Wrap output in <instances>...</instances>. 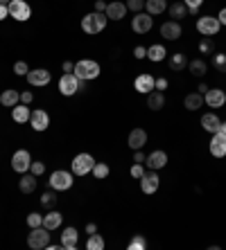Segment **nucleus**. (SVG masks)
<instances>
[{
    "instance_id": "1",
    "label": "nucleus",
    "mask_w": 226,
    "mask_h": 250,
    "mask_svg": "<svg viewBox=\"0 0 226 250\" xmlns=\"http://www.w3.org/2000/svg\"><path fill=\"white\" fill-rule=\"evenodd\" d=\"M82 90H86V82L79 79L75 72H66L59 79V93L64 95V97H72V95L82 93Z\"/></svg>"
},
{
    "instance_id": "2",
    "label": "nucleus",
    "mask_w": 226,
    "mask_h": 250,
    "mask_svg": "<svg viewBox=\"0 0 226 250\" xmlns=\"http://www.w3.org/2000/svg\"><path fill=\"white\" fill-rule=\"evenodd\" d=\"M107 23H109V18L104 12H90L82 18V29L86 34H100L102 29L107 27Z\"/></svg>"
},
{
    "instance_id": "3",
    "label": "nucleus",
    "mask_w": 226,
    "mask_h": 250,
    "mask_svg": "<svg viewBox=\"0 0 226 250\" xmlns=\"http://www.w3.org/2000/svg\"><path fill=\"white\" fill-rule=\"evenodd\" d=\"M72 72H75L79 79H84V82H90V79H97V77H100V63L93 61V59H82V61L75 63Z\"/></svg>"
},
{
    "instance_id": "4",
    "label": "nucleus",
    "mask_w": 226,
    "mask_h": 250,
    "mask_svg": "<svg viewBox=\"0 0 226 250\" xmlns=\"http://www.w3.org/2000/svg\"><path fill=\"white\" fill-rule=\"evenodd\" d=\"M75 183V174L72 171H64V169H57L50 174V187L54 192H68Z\"/></svg>"
},
{
    "instance_id": "5",
    "label": "nucleus",
    "mask_w": 226,
    "mask_h": 250,
    "mask_svg": "<svg viewBox=\"0 0 226 250\" xmlns=\"http://www.w3.org/2000/svg\"><path fill=\"white\" fill-rule=\"evenodd\" d=\"M50 244V230L48 228H32V232L27 234V246H30L32 250H43V248H48Z\"/></svg>"
},
{
    "instance_id": "6",
    "label": "nucleus",
    "mask_w": 226,
    "mask_h": 250,
    "mask_svg": "<svg viewBox=\"0 0 226 250\" xmlns=\"http://www.w3.org/2000/svg\"><path fill=\"white\" fill-rule=\"evenodd\" d=\"M93 165H95V158L90 156V153H77V156L72 158V174L75 176H86L93 171Z\"/></svg>"
},
{
    "instance_id": "7",
    "label": "nucleus",
    "mask_w": 226,
    "mask_h": 250,
    "mask_svg": "<svg viewBox=\"0 0 226 250\" xmlns=\"http://www.w3.org/2000/svg\"><path fill=\"white\" fill-rule=\"evenodd\" d=\"M9 16L14 18V21H18V23H25V21H30L32 16V7L25 2V0H12L9 2Z\"/></svg>"
},
{
    "instance_id": "8",
    "label": "nucleus",
    "mask_w": 226,
    "mask_h": 250,
    "mask_svg": "<svg viewBox=\"0 0 226 250\" xmlns=\"http://www.w3.org/2000/svg\"><path fill=\"white\" fill-rule=\"evenodd\" d=\"M30 167H32L30 151H27V149H18L12 156V169L16 174H25V171H30Z\"/></svg>"
},
{
    "instance_id": "9",
    "label": "nucleus",
    "mask_w": 226,
    "mask_h": 250,
    "mask_svg": "<svg viewBox=\"0 0 226 250\" xmlns=\"http://www.w3.org/2000/svg\"><path fill=\"white\" fill-rule=\"evenodd\" d=\"M220 21H217V16H199L197 18V29H199V34L203 36H215L217 32H220Z\"/></svg>"
},
{
    "instance_id": "10",
    "label": "nucleus",
    "mask_w": 226,
    "mask_h": 250,
    "mask_svg": "<svg viewBox=\"0 0 226 250\" xmlns=\"http://www.w3.org/2000/svg\"><path fill=\"white\" fill-rule=\"evenodd\" d=\"M154 25V18H149L147 12H138L136 16L131 18V29L136 32V34H147L149 29Z\"/></svg>"
},
{
    "instance_id": "11",
    "label": "nucleus",
    "mask_w": 226,
    "mask_h": 250,
    "mask_svg": "<svg viewBox=\"0 0 226 250\" xmlns=\"http://www.w3.org/2000/svg\"><path fill=\"white\" fill-rule=\"evenodd\" d=\"M25 79H27L30 86L41 88V86H48L50 79H52V75H50V70H45V68H36V70H30Z\"/></svg>"
},
{
    "instance_id": "12",
    "label": "nucleus",
    "mask_w": 226,
    "mask_h": 250,
    "mask_svg": "<svg viewBox=\"0 0 226 250\" xmlns=\"http://www.w3.org/2000/svg\"><path fill=\"white\" fill-rule=\"evenodd\" d=\"M134 88H136L140 95H149L156 88V77L149 75V72H143V75H138L136 79H134Z\"/></svg>"
},
{
    "instance_id": "13",
    "label": "nucleus",
    "mask_w": 226,
    "mask_h": 250,
    "mask_svg": "<svg viewBox=\"0 0 226 250\" xmlns=\"http://www.w3.org/2000/svg\"><path fill=\"white\" fill-rule=\"evenodd\" d=\"M158 185H161V178H158V174H156L154 169L145 171L143 178H140V189H143V194H154L156 189H158Z\"/></svg>"
},
{
    "instance_id": "14",
    "label": "nucleus",
    "mask_w": 226,
    "mask_h": 250,
    "mask_svg": "<svg viewBox=\"0 0 226 250\" xmlns=\"http://www.w3.org/2000/svg\"><path fill=\"white\" fill-rule=\"evenodd\" d=\"M203 104H208L210 108H222L226 104V93L222 88H208V93L203 95Z\"/></svg>"
},
{
    "instance_id": "15",
    "label": "nucleus",
    "mask_w": 226,
    "mask_h": 250,
    "mask_svg": "<svg viewBox=\"0 0 226 250\" xmlns=\"http://www.w3.org/2000/svg\"><path fill=\"white\" fill-rule=\"evenodd\" d=\"M30 126L34 128V131H45V128L50 126V115L43 108H36V111H32V115H30Z\"/></svg>"
},
{
    "instance_id": "16",
    "label": "nucleus",
    "mask_w": 226,
    "mask_h": 250,
    "mask_svg": "<svg viewBox=\"0 0 226 250\" xmlns=\"http://www.w3.org/2000/svg\"><path fill=\"white\" fill-rule=\"evenodd\" d=\"M208 149H210V153H213L215 158H224V156H226V135L222 133V131L213 133Z\"/></svg>"
},
{
    "instance_id": "17",
    "label": "nucleus",
    "mask_w": 226,
    "mask_h": 250,
    "mask_svg": "<svg viewBox=\"0 0 226 250\" xmlns=\"http://www.w3.org/2000/svg\"><path fill=\"white\" fill-rule=\"evenodd\" d=\"M77 246H79V232L75 228H64V232H61V248L75 250Z\"/></svg>"
},
{
    "instance_id": "18",
    "label": "nucleus",
    "mask_w": 226,
    "mask_h": 250,
    "mask_svg": "<svg viewBox=\"0 0 226 250\" xmlns=\"http://www.w3.org/2000/svg\"><path fill=\"white\" fill-rule=\"evenodd\" d=\"M145 165H147L149 169L158 171V169H163L167 165V153L161 151V149H156V151H152L147 158H145Z\"/></svg>"
},
{
    "instance_id": "19",
    "label": "nucleus",
    "mask_w": 226,
    "mask_h": 250,
    "mask_svg": "<svg viewBox=\"0 0 226 250\" xmlns=\"http://www.w3.org/2000/svg\"><path fill=\"white\" fill-rule=\"evenodd\" d=\"M127 142H129V146L134 149V151L143 149V146L147 145V131H145V128H131V133H129V138H127Z\"/></svg>"
},
{
    "instance_id": "20",
    "label": "nucleus",
    "mask_w": 226,
    "mask_h": 250,
    "mask_svg": "<svg viewBox=\"0 0 226 250\" xmlns=\"http://www.w3.org/2000/svg\"><path fill=\"white\" fill-rule=\"evenodd\" d=\"M161 36L165 41H177L179 36H181V23H179V21H167V23H163Z\"/></svg>"
},
{
    "instance_id": "21",
    "label": "nucleus",
    "mask_w": 226,
    "mask_h": 250,
    "mask_svg": "<svg viewBox=\"0 0 226 250\" xmlns=\"http://www.w3.org/2000/svg\"><path fill=\"white\" fill-rule=\"evenodd\" d=\"M107 18H111V21H122L127 14V5L125 2H118V0H113V2H109L107 5Z\"/></svg>"
},
{
    "instance_id": "22",
    "label": "nucleus",
    "mask_w": 226,
    "mask_h": 250,
    "mask_svg": "<svg viewBox=\"0 0 226 250\" xmlns=\"http://www.w3.org/2000/svg\"><path fill=\"white\" fill-rule=\"evenodd\" d=\"M0 104L7 106V108H14L16 104H21V93H18L16 88H7L0 95Z\"/></svg>"
},
{
    "instance_id": "23",
    "label": "nucleus",
    "mask_w": 226,
    "mask_h": 250,
    "mask_svg": "<svg viewBox=\"0 0 226 250\" xmlns=\"http://www.w3.org/2000/svg\"><path fill=\"white\" fill-rule=\"evenodd\" d=\"M30 115H32V111H30V106H27V104H16L12 108V120L16 124L30 122Z\"/></svg>"
},
{
    "instance_id": "24",
    "label": "nucleus",
    "mask_w": 226,
    "mask_h": 250,
    "mask_svg": "<svg viewBox=\"0 0 226 250\" xmlns=\"http://www.w3.org/2000/svg\"><path fill=\"white\" fill-rule=\"evenodd\" d=\"M163 106H165V95L163 90H152L147 95V108L149 111H161Z\"/></svg>"
},
{
    "instance_id": "25",
    "label": "nucleus",
    "mask_w": 226,
    "mask_h": 250,
    "mask_svg": "<svg viewBox=\"0 0 226 250\" xmlns=\"http://www.w3.org/2000/svg\"><path fill=\"white\" fill-rule=\"evenodd\" d=\"M61 223H64V216H61V212H57V209H50L48 214L43 216V228H48L50 232L57 230Z\"/></svg>"
},
{
    "instance_id": "26",
    "label": "nucleus",
    "mask_w": 226,
    "mask_h": 250,
    "mask_svg": "<svg viewBox=\"0 0 226 250\" xmlns=\"http://www.w3.org/2000/svg\"><path fill=\"white\" fill-rule=\"evenodd\" d=\"M202 126H203V131H208V133H217L222 126V120L215 115V113H206V115L202 117Z\"/></svg>"
},
{
    "instance_id": "27",
    "label": "nucleus",
    "mask_w": 226,
    "mask_h": 250,
    "mask_svg": "<svg viewBox=\"0 0 226 250\" xmlns=\"http://www.w3.org/2000/svg\"><path fill=\"white\" fill-rule=\"evenodd\" d=\"M18 189L23 194H32L36 189V176L34 174H21V181H18Z\"/></svg>"
},
{
    "instance_id": "28",
    "label": "nucleus",
    "mask_w": 226,
    "mask_h": 250,
    "mask_svg": "<svg viewBox=\"0 0 226 250\" xmlns=\"http://www.w3.org/2000/svg\"><path fill=\"white\" fill-rule=\"evenodd\" d=\"M167 9V0H145V12L149 16H158Z\"/></svg>"
},
{
    "instance_id": "29",
    "label": "nucleus",
    "mask_w": 226,
    "mask_h": 250,
    "mask_svg": "<svg viewBox=\"0 0 226 250\" xmlns=\"http://www.w3.org/2000/svg\"><path fill=\"white\" fill-rule=\"evenodd\" d=\"M167 12H170L172 21H183L185 14H188V7H185L183 0H177V2H172V5L167 7Z\"/></svg>"
},
{
    "instance_id": "30",
    "label": "nucleus",
    "mask_w": 226,
    "mask_h": 250,
    "mask_svg": "<svg viewBox=\"0 0 226 250\" xmlns=\"http://www.w3.org/2000/svg\"><path fill=\"white\" fill-rule=\"evenodd\" d=\"M165 57H167V50L161 45V43H156V45H149L147 47V59H149V61L158 63V61H163Z\"/></svg>"
},
{
    "instance_id": "31",
    "label": "nucleus",
    "mask_w": 226,
    "mask_h": 250,
    "mask_svg": "<svg viewBox=\"0 0 226 250\" xmlns=\"http://www.w3.org/2000/svg\"><path fill=\"white\" fill-rule=\"evenodd\" d=\"M183 106L188 108V111H197V108H202V106H203V95H202V93H190V95H185Z\"/></svg>"
},
{
    "instance_id": "32",
    "label": "nucleus",
    "mask_w": 226,
    "mask_h": 250,
    "mask_svg": "<svg viewBox=\"0 0 226 250\" xmlns=\"http://www.w3.org/2000/svg\"><path fill=\"white\" fill-rule=\"evenodd\" d=\"M188 70H190V75H195V77H203L206 70H208V63H206L203 59H192V61H188Z\"/></svg>"
},
{
    "instance_id": "33",
    "label": "nucleus",
    "mask_w": 226,
    "mask_h": 250,
    "mask_svg": "<svg viewBox=\"0 0 226 250\" xmlns=\"http://www.w3.org/2000/svg\"><path fill=\"white\" fill-rule=\"evenodd\" d=\"M167 65H170L174 72H179V70H185V65H188V59H185L183 52H177V54H172V57L167 59Z\"/></svg>"
},
{
    "instance_id": "34",
    "label": "nucleus",
    "mask_w": 226,
    "mask_h": 250,
    "mask_svg": "<svg viewBox=\"0 0 226 250\" xmlns=\"http://www.w3.org/2000/svg\"><path fill=\"white\" fill-rule=\"evenodd\" d=\"M104 239H102V234H97V232H93V234H89V241H86V248L89 250H104Z\"/></svg>"
},
{
    "instance_id": "35",
    "label": "nucleus",
    "mask_w": 226,
    "mask_h": 250,
    "mask_svg": "<svg viewBox=\"0 0 226 250\" xmlns=\"http://www.w3.org/2000/svg\"><path fill=\"white\" fill-rule=\"evenodd\" d=\"M41 205L45 209H54V205H57V192H54V189H50V192H43L41 194Z\"/></svg>"
},
{
    "instance_id": "36",
    "label": "nucleus",
    "mask_w": 226,
    "mask_h": 250,
    "mask_svg": "<svg viewBox=\"0 0 226 250\" xmlns=\"http://www.w3.org/2000/svg\"><path fill=\"white\" fill-rule=\"evenodd\" d=\"M127 248H129V250H145V248H147V239H145L143 234H134Z\"/></svg>"
},
{
    "instance_id": "37",
    "label": "nucleus",
    "mask_w": 226,
    "mask_h": 250,
    "mask_svg": "<svg viewBox=\"0 0 226 250\" xmlns=\"http://www.w3.org/2000/svg\"><path fill=\"white\" fill-rule=\"evenodd\" d=\"M90 174L95 176V178H107V176H109V165L107 163H95Z\"/></svg>"
},
{
    "instance_id": "38",
    "label": "nucleus",
    "mask_w": 226,
    "mask_h": 250,
    "mask_svg": "<svg viewBox=\"0 0 226 250\" xmlns=\"http://www.w3.org/2000/svg\"><path fill=\"white\" fill-rule=\"evenodd\" d=\"M199 52L202 54H213L215 52V43L210 36H203V41L199 43Z\"/></svg>"
},
{
    "instance_id": "39",
    "label": "nucleus",
    "mask_w": 226,
    "mask_h": 250,
    "mask_svg": "<svg viewBox=\"0 0 226 250\" xmlns=\"http://www.w3.org/2000/svg\"><path fill=\"white\" fill-rule=\"evenodd\" d=\"M213 65L220 70V72H226V54L224 52L213 54Z\"/></svg>"
},
{
    "instance_id": "40",
    "label": "nucleus",
    "mask_w": 226,
    "mask_h": 250,
    "mask_svg": "<svg viewBox=\"0 0 226 250\" xmlns=\"http://www.w3.org/2000/svg\"><path fill=\"white\" fill-rule=\"evenodd\" d=\"M125 5H127V9H131L134 14H138V12H143L145 9V0H127Z\"/></svg>"
},
{
    "instance_id": "41",
    "label": "nucleus",
    "mask_w": 226,
    "mask_h": 250,
    "mask_svg": "<svg viewBox=\"0 0 226 250\" xmlns=\"http://www.w3.org/2000/svg\"><path fill=\"white\" fill-rule=\"evenodd\" d=\"M27 226H30V228L43 226V216L39 214V212H32V214H27Z\"/></svg>"
},
{
    "instance_id": "42",
    "label": "nucleus",
    "mask_w": 226,
    "mask_h": 250,
    "mask_svg": "<svg viewBox=\"0 0 226 250\" xmlns=\"http://www.w3.org/2000/svg\"><path fill=\"white\" fill-rule=\"evenodd\" d=\"M14 72H16L18 77H27V72H30V65L25 63V61H16V63H14Z\"/></svg>"
},
{
    "instance_id": "43",
    "label": "nucleus",
    "mask_w": 226,
    "mask_h": 250,
    "mask_svg": "<svg viewBox=\"0 0 226 250\" xmlns=\"http://www.w3.org/2000/svg\"><path fill=\"white\" fill-rule=\"evenodd\" d=\"M30 171L36 176V178H39V176H43V174H45V165H43L41 160H36V163H34V160H32V167H30Z\"/></svg>"
},
{
    "instance_id": "44",
    "label": "nucleus",
    "mask_w": 226,
    "mask_h": 250,
    "mask_svg": "<svg viewBox=\"0 0 226 250\" xmlns=\"http://www.w3.org/2000/svg\"><path fill=\"white\" fill-rule=\"evenodd\" d=\"M143 174H145L143 163H134V165H131V176H134V178H143Z\"/></svg>"
},
{
    "instance_id": "45",
    "label": "nucleus",
    "mask_w": 226,
    "mask_h": 250,
    "mask_svg": "<svg viewBox=\"0 0 226 250\" xmlns=\"http://www.w3.org/2000/svg\"><path fill=\"white\" fill-rule=\"evenodd\" d=\"M134 57H136V59H147V47H145V45H136V47H134Z\"/></svg>"
},
{
    "instance_id": "46",
    "label": "nucleus",
    "mask_w": 226,
    "mask_h": 250,
    "mask_svg": "<svg viewBox=\"0 0 226 250\" xmlns=\"http://www.w3.org/2000/svg\"><path fill=\"white\" fill-rule=\"evenodd\" d=\"M32 102H34V95H32L30 90H23V93H21V104H27V106H30Z\"/></svg>"
},
{
    "instance_id": "47",
    "label": "nucleus",
    "mask_w": 226,
    "mask_h": 250,
    "mask_svg": "<svg viewBox=\"0 0 226 250\" xmlns=\"http://www.w3.org/2000/svg\"><path fill=\"white\" fill-rule=\"evenodd\" d=\"M165 88H167V77H158V79H156L154 90H165Z\"/></svg>"
},
{
    "instance_id": "48",
    "label": "nucleus",
    "mask_w": 226,
    "mask_h": 250,
    "mask_svg": "<svg viewBox=\"0 0 226 250\" xmlns=\"http://www.w3.org/2000/svg\"><path fill=\"white\" fill-rule=\"evenodd\" d=\"M145 158H147V156H145V153L138 149V151L134 153V163H143V165H145Z\"/></svg>"
},
{
    "instance_id": "49",
    "label": "nucleus",
    "mask_w": 226,
    "mask_h": 250,
    "mask_svg": "<svg viewBox=\"0 0 226 250\" xmlns=\"http://www.w3.org/2000/svg\"><path fill=\"white\" fill-rule=\"evenodd\" d=\"M107 5L109 2H104V0H95V12H107Z\"/></svg>"
},
{
    "instance_id": "50",
    "label": "nucleus",
    "mask_w": 226,
    "mask_h": 250,
    "mask_svg": "<svg viewBox=\"0 0 226 250\" xmlns=\"http://www.w3.org/2000/svg\"><path fill=\"white\" fill-rule=\"evenodd\" d=\"M7 16H9V7H7V5H0V21H5Z\"/></svg>"
},
{
    "instance_id": "51",
    "label": "nucleus",
    "mask_w": 226,
    "mask_h": 250,
    "mask_svg": "<svg viewBox=\"0 0 226 250\" xmlns=\"http://www.w3.org/2000/svg\"><path fill=\"white\" fill-rule=\"evenodd\" d=\"M185 7H202L203 5V0H183Z\"/></svg>"
},
{
    "instance_id": "52",
    "label": "nucleus",
    "mask_w": 226,
    "mask_h": 250,
    "mask_svg": "<svg viewBox=\"0 0 226 250\" xmlns=\"http://www.w3.org/2000/svg\"><path fill=\"white\" fill-rule=\"evenodd\" d=\"M217 21H220V25H226V7L222 9L220 14H217Z\"/></svg>"
},
{
    "instance_id": "53",
    "label": "nucleus",
    "mask_w": 226,
    "mask_h": 250,
    "mask_svg": "<svg viewBox=\"0 0 226 250\" xmlns=\"http://www.w3.org/2000/svg\"><path fill=\"white\" fill-rule=\"evenodd\" d=\"M93 232H97V226L95 223H89V226H86V234H93Z\"/></svg>"
},
{
    "instance_id": "54",
    "label": "nucleus",
    "mask_w": 226,
    "mask_h": 250,
    "mask_svg": "<svg viewBox=\"0 0 226 250\" xmlns=\"http://www.w3.org/2000/svg\"><path fill=\"white\" fill-rule=\"evenodd\" d=\"M75 70V63H70V61H66L64 63V72H72Z\"/></svg>"
},
{
    "instance_id": "55",
    "label": "nucleus",
    "mask_w": 226,
    "mask_h": 250,
    "mask_svg": "<svg viewBox=\"0 0 226 250\" xmlns=\"http://www.w3.org/2000/svg\"><path fill=\"white\" fill-rule=\"evenodd\" d=\"M188 14L190 16H199V7H188Z\"/></svg>"
},
{
    "instance_id": "56",
    "label": "nucleus",
    "mask_w": 226,
    "mask_h": 250,
    "mask_svg": "<svg viewBox=\"0 0 226 250\" xmlns=\"http://www.w3.org/2000/svg\"><path fill=\"white\" fill-rule=\"evenodd\" d=\"M197 90H199L202 95H206V93H208V86H206V83H199V88H197Z\"/></svg>"
},
{
    "instance_id": "57",
    "label": "nucleus",
    "mask_w": 226,
    "mask_h": 250,
    "mask_svg": "<svg viewBox=\"0 0 226 250\" xmlns=\"http://www.w3.org/2000/svg\"><path fill=\"white\" fill-rule=\"evenodd\" d=\"M220 131H222V133H224V135H226V122H222V126H220Z\"/></svg>"
},
{
    "instance_id": "58",
    "label": "nucleus",
    "mask_w": 226,
    "mask_h": 250,
    "mask_svg": "<svg viewBox=\"0 0 226 250\" xmlns=\"http://www.w3.org/2000/svg\"><path fill=\"white\" fill-rule=\"evenodd\" d=\"M9 2H12V0H0V5H9Z\"/></svg>"
}]
</instances>
